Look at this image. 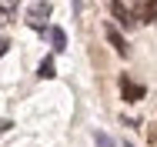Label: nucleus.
Here are the masks:
<instances>
[{"instance_id":"obj_11","label":"nucleus","mask_w":157,"mask_h":147,"mask_svg":"<svg viewBox=\"0 0 157 147\" xmlns=\"http://www.w3.org/2000/svg\"><path fill=\"white\" fill-rule=\"evenodd\" d=\"M10 127H13V124H10V120H0V134H7V130H10Z\"/></svg>"},{"instance_id":"obj_4","label":"nucleus","mask_w":157,"mask_h":147,"mask_svg":"<svg viewBox=\"0 0 157 147\" xmlns=\"http://www.w3.org/2000/svg\"><path fill=\"white\" fill-rule=\"evenodd\" d=\"M137 3V20H147V24H157V0H134Z\"/></svg>"},{"instance_id":"obj_7","label":"nucleus","mask_w":157,"mask_h":147,"mask_svg":"<svg viewBox=\"0 0 157 147\" xmlns=\"http://www.w3.org/2000/svg\"><path fill=\"white\" fill-rule=\"evenodd\" d=\"M50 44H54V50H63L67 47V33L60 27H50Z\"/></svg>"},{"instance_id":"obj_3","label":"nucleus","mask_w":157,"mask_h":147,"mask_svg":"<svg viewBox=\"0 0 157 147\" xmlns=\"http://www.w3.org/2000/svg\"><path fill=\"white\" fill-rule=\"evenodd\" d=\"M110 14H114V20H117L124 30L137 27V17H134V10H130V7H124L121 0H114V3H110Z\"/></svg>"},{"instance_id":"obj_13","label":"nucleus","mask_w":157,"mask_h":147,"mask_svg":"<svg viewBox=\"0 0 157 147\" xmlns=\"http://www.w3.org/2000/svg\"><path fill=\"white\" fill-rule=\"evenodd\" d=\"M124 147H134V144H124Z\"/></svg>"},{"instance_id":"obj_9","label":"nucleus","mask_w":157,"mask_h":147,"mask_svg":"<svg viewBox=\"0 0 157 147\" xmlns=\"http://www.w3.org/2000/svg\"><path fill=\"white\" fill-rule=\"evenodd\" d=\"M94 141H97V147H114V141H110L107 134H100V130L94 134Z\"/></svg>"},{"instance_id":"obj_1","label":"nucleus","mask_w":157,"mask_h":147,"mask_svg":"<svg viewBox=\"0 0 157 147\" xmlns=\"http://www.w3.org/2000/svg\"><path fill=\"white\" fill-rule=\"evenodd\" d=\"M47 17H50V3H47V0L33 3L30 10H27V24H30L33 30H44V27H47Z\"/></svg>"},{"instance_id":"obj_8","label":"nucleus","mask_w":157,"mask_h":147,"mask_svg":"<svg viewBox=\"0 0 157 147\" xmlns=\"http://www.w3.org/2000/svg\"><path fill=\"white\" fill-rule=\"evenodd\" d=\"M37 74H40L44 80H47V77H54V60L47 57V60H44V64H40V70H37Z\"/></svg>"},{"instance_id":"obj_10","label":"nucleus","mask_w":157,"mask_h":147,"mask_svg":"<svg viewBox=\"0 0 157 147\" xmlns=\"http://www.w3.org/2000/svg\"><path fill=\"white\" fill-rule=\"evenodd\" d=\"M7 47H10V40H7V37H0V57L7 54Z\"/></svg>"},{"instance_id":"obj_12","label":"nucleus","mask_w":157,"mask_h":147,"mask_svg":"<svg viewBox=\"0 0 157 147\" xmlns=\"http://www.w3.org/2000/svg\"><path fill=\"white\" fill-rule=\"evenodd\" d=\"M151 141H154V144H157V127H151Z\"/></svg>"},{"instance_id":"obj_2","label":"nucleus","mask_w":157,"mask_h":147,"mask_svg":"<svg viewBox=\"0 0 157 147\" xmlns=\"http://www.w3.org/2000/svg\"><path fill=\"white\" fill-rule=\"evenodd\" d=\"M144 94H147V90H144V84H137V80H130V77H121V97H124L127 104H137V100H144Z\"/></svg>"},{"instance_id":"obj_6","label":"nucleus","mask_w":157,"mask_h":147,"mask_svg":"<svg viewBox=\"0 0 157 147\" xmlns=\"http://www.w3.org/2000/svg\"><path fill=\"white\" fill-rule=\"evenodd\" d=\"M17 7H20V0H0V24L13 20L17 17Z\"/></svg>"},{"instance_id":"obj_5","label":"nucleus","mask_w":157,"mask_h":147,"mask_svg":"<svg viewBox=\"0 0 157 147\" xmlns=\"http://www.w3.org/2000/svg\"><path fill=\"white\" fill-rule=\"evenodd\" d=\"M107 40L114 44V50H117L121 57H127V54H130V47H127V40H124V37H121V33H117L114 27H107Z\"/></svg>"}]
</instances>
